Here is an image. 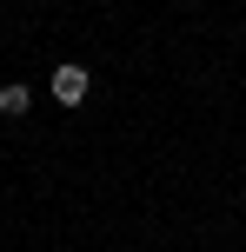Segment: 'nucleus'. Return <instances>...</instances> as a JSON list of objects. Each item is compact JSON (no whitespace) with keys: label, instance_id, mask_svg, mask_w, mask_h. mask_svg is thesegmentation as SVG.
Instances as JSON below:
<instances>
[{"label":"nucleus","instance_id":"f257e3e1","mask_svg":"<svg viewBox=\"0 0 246 252\" xmlns=\"http://www.w3.org/2000/svg\"><path fill=\"white\" fill-rule=\"evenodd\" d=\"M87 87H93V80H87V66H73V60H67V66H53V100H60L67 113L87 100Z\"/></svg>","mask_w":246,"mask_h":252},{"label":"nucleus","instance_id":"f03ea898","mask_svg":"<svg viewBox=\"0 0 246 252\" xmlns=\"http://www.w3.org/2000/svg\"><path fill=\"white\" fill-rule=\"evenodd\" d=\"M27 106H34V93H27L20 80H7V87H0V113L13 120V113H27Z\"/></svg>","mask_w":246,"mask_h":252}]
</instances>
